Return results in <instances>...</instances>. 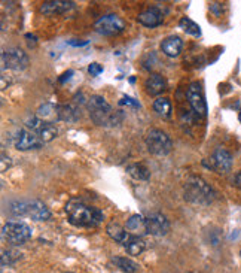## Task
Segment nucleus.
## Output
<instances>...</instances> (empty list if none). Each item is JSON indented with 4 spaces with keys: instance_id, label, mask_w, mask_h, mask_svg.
I'll list each match as a JSON object with an SVG mask.
<instances>
[{
    "instance_id": "obj_19",
    "label": "nucleus",
    "mask_w": 241,
    "mask_h": 273,
    "mask_svg": "<svg viewBox=\"0 0 241 273\" xmlns=\"http://www.w3.org/2000/svg\"><path fill=\"white\" fill-rule=\"evenodd\" d=\"M122 246L127 249V252L130 256H138L145 251L146 245L143 242V239L140 236H134V234H128V238L122 242Z\"/></svg>"
},
{
    "instance_id": "obj_16",
    "label": "nucleus",
    "mask_w": 241,
    "mask_h": 273,
    "mask_svg": "<svg viewBox=\"0 0 241 273\" xmlns=\"http://www.w3.org/2000/svg\"><path fill=\"white\" fill-rule=\"evenodd\" d=\"M182 48H183V41L179 36H168L161 44V49L167 57H177L180 54Z\"/></svg>"
},
{
    "instance_id": "obj_12",
    "label": "nucleus",
    "mask_w": 241,
    "mask_h": 273,
    "mask_svg": "<svg viewBox=\"0 0 241 273\" xmlns=\"http://www.w3.org/2000/svg\"><path fill=\"white\" fill-rule=\"evenodd\" d=\"M44 145V142L37 137V135H34L33 132L23 129L18 132V135L15 137V147L16 150L19 151H29V150H37Z\"/></svg>"
},
{
    "instance_id": "obj_25",
    "label": "nucleus",
    "mask_w": 241,
    "mask_h": 273,
    "mask_svg": "<svg viewBox=\"0 0 241 273\" xmlns=\"http://www.w3.org/2000/svg\"><path fill=\"white\" fill-rule=\"evenodd\" d=\"M77 118H79V112H77L73 106H70V105L58 106V120L76 121Z\"/></svg>"
},
{
    "instance_id": "obj_15",
    "label": "nucleus",
    "mask_w": 241,
    "mask_h": 273,
    "mask_svg": "<svg viewBox=\"0 0 241 273\" xmlns=\"http://www.w3.org/2000/svg\"><path fill=\"white\" fill-rule=\"evenodd\" d=\"M27 215L34 221H48L51 218V212L46 208L45 203L41 200H31L27 202Z\"/></svg>"
},
{
    "instance_id": "obj_4",
    "label": "nucleus",
    "mask_w": 241,
    "mask_h": 273,
    "mask_svg": "<svg viewBox=\"0 0 241 273\" xmlns=\"http://www.w3.org/2000/svg\"><path fill=\"white\" fill-rule=\"evenodd\" d=\"M31 234H33V231H31L30 226H27L26 223H21V221H9L2 228L3 239L15 246L30 241Z\"/></svg>"
},
{
    "instance_id": "obj_1",
    "label": "nucleus",
    "mask_w": 241,
    "mask_h": 273,
    "mask_svg": "<svg viewBox=\"0 0 241 273\" xmlns=\"http://www.w3.org/2000/svg\"><path fill=\"white\" fill-rule=\"evenodd\" d=\"M66 213L69 221L76 227H97L103 223L105 213L97 208H91L81 200H70L66 205Z\"/></svg>"
},
{
    "instance_id": "obj_13",
    "label": "nucleus",
    "mask_w": 241,
    "mask_h": 273,
    "mask_svg": "<svg viewBox=\"0 0 241 273\" xmlns=\"http://www.w3.org/2000/svg\"><path fill=\"white\" fill-rule=\"evenodd\" d=\"M137 21L142 24V26H145V27H158V26H161L163 24V21H164V14H163V11L159 9V8H156V6H153V8H148L146 11H143L140 15L137 16Z\"/></svg>"
},
{
    "instance_id": "obj_30",
    "label": "nucleus",
    "mask_w": 241,
    "mask_h": 273,
    "mask_svg": "<svg viewBox=\"0 0 241 273\" xmlns=\"http://www.w3.org/2000/svg\"><path fill=\"white\" fill-rule=\"evenodd\" d=\"M232 182H234V185H235L237 188H241V170H240V172H237V173H235V176H234V179H232Z\"/></svg>"
},
{
    "instance_id": "obj_21",
    "label": "nucleus",
    "mask_w": 241,
    "mask_h": 273,
    "mask_svg": "<svg viewBox=\"0 0 241 273\" xmlns=\"http://www.w3.org/2000/svg\"><path fill=\"white\" fill-rule=\"evenodd\" d=\"M153 111L163 118H170L171 117V103H170V100L166 99V97H158L153 102Z\"/></svg>"
},
{
    "instance_id": "obj_5",
    "label": "nucleus",
    "mask_w": 241,
    "mask_h": 273,
    "mask_svg": "<svg viewBox=\"0 0 241 273\" xmlns=\"http://www.w3.org/2000/svg\"><path fill=\"white\" fill-rule=\"evenodd\" d=\"M145 142H146L148 151L153 155H158V157H164L167 154H170L171 148H173V142H171L170 136L166 132L158 130V129L149 130Z\"/></svg>"
},
{
    "instance_id": "obj_7",
    "label": "nucleus",
    "mask_w": 241,
    "mask_h": 273,
    "mask_svg": "<svg viewBox=\"0 0 241 273\" xmlns=\"http://www.w3.org/2000/svg\"><path fill=\"white\" fill-rule=\"evenodd\" d=\"M94 29L103 36H115L125 29V21L115 14H107L95 21Z\"/></svg>"
},
{
    "instance_id": "obj_32",
    "label": "nucleus",
    "mask_w": 241,
    "mask_h": 273,
    "mask_svg": "<svg viewBox=\"0 0 241 273\" xmlns=\"http://www.w3.org/2000/svg\"><path fill=\"white\" fill-rule=\"evenodd\" d=\"M238 118H240V121H241V111H240V114H238Z\"/></svg>"
},
{
    "instance_id": "obj_24",
    "label": "nucleus",
    "mask_w": 241,
    "mask_h": 273,
    "mask_svg": "<svg viewBox=\"0 0 241 273\" xmlns=\"http://www.w3.org/2000/svg\"><path fill=\"white\" fill-rule=\"evenodd\" d=\"M115 264H116V267H119L122 272H127V273H134L138 270V264H137L136 261H133L131 258H127V257H115L112 260Z\"/></svg>"
},
{
    "instance_id": "obj_18",
    "label": "nucleus",
    "mask_w": 241,
    "mask_h": 273,
    "mask_svg": "<svg viewBox=\"0 0 241 273\" xmlns=\"http://www.w3.org/2000/svg\"><path fill=\"white\" fill-rule=\"evenodd\" d=\"M127 230L134 234V236H143L148 234V226H146V218L142 215H133L128 221H127Z\"/></svg>"
},
{
    "instance_id": "obj_17",
    "label": "nucleus",
    "mask_w": 241,
    "mask_h": 273,
    "mask_svg": "<svg viewBox=\"0 0 241 273\" xmlns=\"http://www.w3.org/2000/svg\"><path fill=\"white\" fill-rule=\"evenodd\" d=\"M145 87H146L148 93L152 94V96H159L161 93H164V91L167 90V82L166 79L161 75L152 74V75L146 79Z\"/></svg>"
},
{
    "instance_id": "obj_14",
    "label": "nucleus",
    "mask_w": 241,
    "mask_h": 273,
    "mask_svg": "<svg viewBox=\"0 0 241 273\" xmlns=\"http://www.w3.org/2000/svg\"><path fill=\"white\" fill-rule=\"evenodd\" d=\"M73 2H66V0H51V2H45L41 6V12L45 15H58V14H64L67 11H70L73 8Z\"/></svg>"
},
{
    "instance_id": "obj_31",
    "label": "nucleus",
    "mask_w": 241,
    "mask_h": 273,
    "mask_svg": "<svg viewBox=\"0 0 241 273\" xmlns=\"http://www.w3.org/2000/svg\"><path fill=\"white\" fill-rule=\"evenodd\" d=\"M70 75H73V72H72V70H69L67 74H64V75H63V78L60 79V82H64L66 79H69V78H70Z\"/></svg>"
},
{
    "instance_id": "obj_28",
    "label": "nucleus",
    "mask_w": 241,
    "mask_h": 273,
    "mask_svg": "<svg viewBox=\"0 0 241 273\" xmlns=\"http://www.w3.org/2000/svg\"><path fill=\"white\" fill-rule=\"evenodd\" d=\"M88 72H90L92 76H98L103 74V66L98 64V63H91L88 66Z\"/></svg>"
},
{
    "instance_id": "obj_9",
    "label": "nucleus",
    "mask_w": 241,
    "mask_h": 273,
    "mask_svg": "<svg viewBox=\"0 0 241 273\" xmlns=\"http://www.w3.org/2000/svg\"><path fill=\"white\" fill-rule=\"evenodd\" d=\"M186 97H188V102L192 107V111L195 112L198 117H206L207 115V103H206V97H204V93L203 88L198 82H192L188 91H186Z\"/></svg>"
},
{
    "instance_id": "obj_33",
    "label": "nucleus",
    "mask_w": 241,
    "mask_h": 273,
    "mask_svg": "<svg viewBox=\"0 0 241 273\" xmlns=\"http://www.w3.org/2000/svg\"><path fill=\"white\" fill-rule=\"evenodd\" d=\"M240 256H241V251H240Z\"/></svg>"
},
{
    "instance_id": "obj_2",
    "label": "nucleus",
    "mask_w": 241,
    "mask_h": 273,
    "mask_svg": "<svg viewBox=\"0 0 241 273\" xmlns=\"http://www.w3.org/2000/svg\"><path fill=\"white\" fill-rule=\"evenodd\" d=\"M185 198L194 205L209 206L216 197L214 190L199 176H191L185 182Z\"/></svg>"
},
{
    "instance_id": "obj_6",
    "label": "nucleus",
    "mask_w": 241,
    "mask_h": 273,
    "mask_svg": "<svg viewBox=\"0 0 241 273\" xmlns=\"http://www.w3.org/2000/svg\"><path fill=\"white\" fill-rule=\"evenodd\" d=\"M26 127H27V130L33 132L34 135H37V137L44 143L54 140L57 137V135H58V129L52 122L44 121L39 117H34V118L29 120V121L26 122Z\"/></svg>"
},
{
    "instance_id": "obj_26",
    "label": "nucleus",
    "mask_w": 241,
    "mask_h": 273,
    "mask_svg": "<svg viewBox=\"0 0 241 273\" xmlns=\"http://www.w3.org/2000/svg\"><path fill=\"white\" fill-rule=\"evenodd\" d=\"M180 27L183 29L185 33L192 34V36H201V27L196 24L195 21H192L191 18H182L180 20Z\"/></svg>"
},
{
    "instance_id": "obj_23",
    "label": "nucleus",
    "mask_w": 241,
    "mask_h": 273,
    "mask_svg": "<svg viewBox=\"0 0 241 273\" xmlns=\"http://www.w3.org/2000/svg\"><path fill=\"white\" fill-rule=\"evenodd\" d=\"M127 172L138 181H148L151 178V172L148 167H145L143 165H130L127 167Z\"/></svg>"
},
{
    "instance_id": "obj_27",
    "label": "nucleus",
    "mask_w": 241,
    "mask_h": 273,
    "mask_svg": "<svg viewBox=\"0 0 241 273\" xmlns=\"http://www.w3.org/2000/svg\"><path fill=\"white\" fill-rule=\"evenodd\" d=\"M21 258V254L18 251L9 249V251H3L2 252V266H11L16 263Z\"/></svg>"
},
{
    "instance_id": "obj_29",
    "label": "nucleus",
    "mask_w": 241,
    "mask_h": 273,
    "mask_svg": "<svg viewBox=\"0 0 241 273\" xmlns=\"http://www.w3.org/2000/svg\"><path fill=\"white\" fill-rule=\"evenodd\" d=\"M120 105H131V106H134V107H138L140 105L137 103L136 100L134 99H131V97H128V96H125V97H122V100L119 102Z\"/></svg>"
},
{
    "instance_id": "obj_10",
    "label": "nucleus",
    "mask_w": 241,
    "mask_h": 273,
    "mask_svg": "<svg viewBox=\"0 0 241 273\" xmlns=\"http://www.w3.org/2000/svg\"><path fill=\"white\" fill-rule=\"evenodd\" d=\"M146 226L148 233L153 236H166L170 231V221L166 215L159 212H152L146 216Z\"/></svg>"
},
{
    "instance_id": "obj_8",
    "label": "nucleus",
    "mask_w": 241,
    "mask_h": 273,
    "mask_svg": "<svg viewBox=\"0 0 241 273\" xmlns=\"http://www.w3.org/2000/svg\"><path fill=\"white\" fill-rule=\"evenodd\" d=\"M2 64L3 69H12V70H24L29 66L27 54L19 48H8L2 52Z\"/></svg>"
},
{
    "instance_id": "obj_11",
    "label": "nucleus",
    "mask_w": 241,
    "mask_h": 273,
    "mask_svg": "<svg viewBox=\"0 0 241 273\" xmlns=\"http://www.w3.org/2000/svg\"><path fill=\"white\" fill-rule=\"evenodd\" d=\"M204 166L210 167L213 170H217L219 173H226L232 167V155H231V152L226 151L224 148H217L210 158V163L204 161Z\"/></svg>"
},
{
    "instance_id": "obj_3",
    "label": "nucleus",
    "mask_w": 241,
    "mask_h": 273,
    "mask_svg": "<svg viewBox=\"0 0 241 273\" xmlns=\"http://www.w3.org/2000/svg\"><path fill=\"white\" fill-rule=\"evenodd\" d=\"M88 111L92 121L98 125H113L118 122V114L102 96H92L88 100Z\"/></svg>"
},
{
    "instance_id": "obj_20",
    "label": "nucleus",
    "mask_w": 241,
    "mask_h": 273,
    "mask_svg": "<svg viewBox=\"0 0 241 273\" xmlns=\"http://www.w3.org/2000/svg\"><path fill=\"white\" fill-rule=\"evenodd\" d=\"M106 231H107V234L113 239V241H116V242H119L122 245V242L128 238V234H130V231H127V228H124L120 224L118 223H110L107 227H106Z\"/></svg>"
},
{
    "instance_id": "obj_22",
    "label": "nucleus",
    "mask_w": 241,
    "mask_h": 273,
    "mask_svg": "<svg viewBox=\"0 0 241 273\" xmlns=\"http://www.w3.org/2000/svg\"><path fill=\"white\" fill-rule=\"evenodd\" d=\"M37 117L44 121L52 122V120H58V106H54V105H49L46 103L44 106L39 107L37 111Z\"/></svg>"
}]
</instances>
